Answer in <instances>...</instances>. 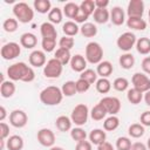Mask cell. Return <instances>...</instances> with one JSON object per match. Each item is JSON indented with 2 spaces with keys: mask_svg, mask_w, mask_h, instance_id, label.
Listing matches in <instances>:
<instances>
[{
  "mask_svg": "<svg viewBox=\"0 0 150 150\" xmlns=\"http://www.w3.org/2000/svg\"><path fill=\"white\" fill-rule=\"evenodd\" d=\"M7 76L11 81H22L32 82L35 79V73L32 67L27 66L25 62H15L7 68Z\"/></svg>",
  "mask_w": 150,
  "mask_h": 150,
  "instance_id": "obj_1",
  "label": "cell"
},
{
  "mask_svg": "<svg viewBox=\"0 0 150 150\" xmlns=\"http://www.w3.org/2000/svg\"><path fill=\"white\" fill-rule=\"evenodd\" d=\"M62 98H63L62 90L56 86H48L45 89H42L40 93V101L45 105H49V107L57 105L62 102Z\"/></svg>",
  "mask_w": 150,
  "mask_h": 150,
  "instance_id": "obj_2",
  "label": "cell"
},
{
  "mask_svg": "<svg viewBox=\"0 0 150 150\" xmlns=\"http://www.w3.org/2000/svg\"><path fill=\"white\" fill-rule=\"evenodd\" d=\"M13 14L15 19L21 23H28L34 19V9L27 2H16L13 6Z\"/></svg>",
  "mask_w": 150,
  "mask_h": 150,
  "instance_id": "obj_3",
  "label": "cell"
},
{
  "mask_svg": "<svg viewBox=\"0 0 150 150\" xmlns=\"http://www.w3.org/2000/svg\"><path fill=\"white\" fill-rule=\"evenodd\" d=\"M86 60L91 64H98L103 59V48L96 41H90L86 46Z\"/></svg>",
  "mask_w": 150,
  "mask_h": 150,
  "instance_id": "obj_4",
  "label": "cell"
},
{
  "mask_svg": "<svg viewBox=\"0 0 150 150\" xmlns=\"http://www.w3.org/2000/svg\"><path fill=\"white\" fill-rule=\"evenodd\" d=\"M89 109L87 107V104L84 103H79L74 107V109L71 110L70 114V120L71 122L77 125V127H82L87 123L88 117H89Z\"/></svg>",
  "mask_w": 150,
  "mask_h": 150,
  "instance_id": "obj_5",
  "label": "cell"
},
{
  "mask_svg": "<svg viewBox=\"0 0 150 150\" xmlns=\"http://www.w3.org/2000/svg\"><path fill=\"white\" fill-rule=\"evenodd\" d=\"M136 41H137V38L132 32H124L117 38L116 45L121 50L129 53L136 46Z\"/></svg>",
  "mask_w": 150,
  "mask_h": 150,
  "instance_id": "obj_6",
  "label": "cell"
},
{
  "mask_svg": "<svg viewBox=\"0 0 150 150\" xmlns=\"http://www.w3.org/2000/svg\"><path fill=\"white\" fill-rule=\"evenodd\" d=\"M62 69H63V66L55 57H53L48 60L46 66L43 67V75L47 79H57L61 76Z\"/></svg>",
  "mask_w": 150,
  "mask_h": 150,
  "instance_id": "obj_7",
  "label": "cell"
},
{
  "mask_svg": "<svg viewBox=\"0 0 150 150\" xmlns=\"http://www.w3.org/2000/svg\"><path fill=\"white\" fill-rule=\"evenodd\" d=\"M21 53V45L16 42H7L1 47L0 55L4 60H14L16 59Z\"/></svg>",
  "mask_w": 150,
  "mask_h": 150,
  "instance_id": "obj_8",
  "label": "cell"
},
{
  "mask_svg": "<svg viewBox=\"0 0 150 150\" xmlns=\"http://www.w3.org/2000/svg\"><path fill=\"white\" fill-rule=\"evenodd\" d=\"M134 88L142 91L143 94L150 90V77L144 73H135L131 77Z\"/></svg>",
  "mask_w": 150,
  "mask_h": 150,
  "instance_id": "obj_9",
  "label": "cell"
},
{
  "mask_svg": "<svg viewBox=\"0 0 150 150\" xmlns=\"http://www.w3.org/2000/svg\"><path fill=\"white\" fill-rule=\"evenodd\" d=\"M100 103L105 108L109 115H117L121 110V101L115 96H104L100 100Z\"/></svg>",
  "mask_w": 150,
  "mask_h": 150,
  "instance_id": "obj_10",
  "label": "cell"
},
{
  "mask_svg": "<svg viewBox=\"0 0 150 150\" xmlns=\"http://www.w3.org/2000/svg\"><path fill=\"white\" fill-rule=\"evenodd\" d=\"M9 123L14 128H23L28 123V116L27 114L21 109H14L9 114Z\"/></svg>",
  "mask_w": 150,
  "mask_h": 150,
  "instance_id": "obj_11",
  "label": "cell"
},
{
  "mask_svg": "<svg viewBox=\"0 0 150 150\" xmlns=\"http://www.w3.org/2000/svg\"><path fill=\"white\" fill-rule=\"evenodd\" d=\"M36 138H38V142L42 146H46V148L54 146V143H55V134L50 129H47V128L40 129L38 131V134H36Z\"/></svg>",
  "mask_w": 150,
  "mask_h": 150,
  "instance_id": "obj_12",
  "label": "cell"
},
{
  "mask_svg": "<svg viewBox=\"0 0 150 150\" xmlns=\"http://www.w3.org/2000/svg\"><path fill=\"white\" fill-rule=\"evenodd\" d=\"M144 14V2L142 0H130L127 7L128 18H142Z\"/></svg>",
  "mask_w": 150,
  "mask_h": 150,
  "instance_id": "obj_13",
  "label": "cell"
},
{
  "mask_svg": "<svg viewBox=\"0 0 150 150\" xmlns=\"http://www.w3.org/2000/svg\"><path fill=\"white\" fill-rule=\"evenodd\" d=\"M28 61H29V64H30L32 67H35V68L45 67V66H46V63H47L46 53H45L43 50L35 49V50H33V52L29 54Z\"/></svg>",
  "mask_w": 150,
  "mask_h": 150,
  "instance_id": "obj_14",
  "label": "cell"
},
{
  "mask_svg": "<svg viewBox=\"0 0 150 150\" xmlns=\"http://www.w3.org/2000/svg\"><path fill=\"white\" fill-rule=\"evenodd\" d=\"M110 21L115 26H122L125 22V12L122 7L115 6L110 11Z\"/></svg>",
  "mask_w": 150,
  "mask_h": 150,
  "instance_id": "obj_15",
  "label": "cell"
},
{
  "mask_svg": "<svg viewBox=\"0 0 150 150\" xmlns=\"http://www.w3.org/2000/svg\"><path fill=\"white\" fill-rule=\"evenodd\" d=\"M70 68L71 70L76 71V73H82L83 70L87 69V60L83 55L81 54H75L71 56L70 60Z\"/></svg>",
  "mask_w": 150,
  "mask_h": 150,
  "instance_id": "obj_16",
  "label": "cell"
},
{
  "mask_svg": "<svg viewBox=\"0 0 150 150\" xmlns=\"http://www.w3.org/2000/svg\"><path fill=\"white\" fill-rule=\"evenodd\" d=\"M40 33H41L42 39H54V40H56V38H57V30L55 28V25L50 23L49 21L43 22L40 26Z\"/></svg>",
  "mask_w": 150,
  "mask_h": 150,
  "instance_id": "obj_17",
  "label": "cell"
},
{
  "mask_svg": "<svg viewBox=\"0 0 150 150\" xmlns=\"http://www.w3.org/2000/svg\"><path fill=\"white\" fill-rule=\"evenodd\" d=\"M20 45L26 49H33L38 45V38L33 33H29V32L23 33L20 36Z\"/></svg>",
  "mask_w": 150,
  "mask_h": 150,
  "instance_id": "obj_18",
  "label": "cell"
},
{
  "mask_svg": "<svg viewBox=\"0 0 150 150\" xmlns=\"http://www.w3.org/2000/svg\"><path fill=\"white\" fill-rule=\"evenodd\" d=\"M88 137H89V142L91 144L100 145V144H102V143L105 142L107 134H105V130H103V129H93L89 132Z\"/></svg>",
  "mask_w": 150,
  "mask_h": 150,
  "instance_id": "obj_19",
  "label": "cell"
},
{
  "mask_svg": "<svg viewBox=\"0 0 150 150\" xmlns=\"http://www.w3.org/2000/svg\"><path fill=\"white\" fill-rule=\"evenodd\" d=\"M15 90H16V87H15L14 82L11 80H6V81L1 82V84H0V95L4 98L12 97L15 94Z\"/></svg>",
  "mask_w": 150,
  "mask_h": 150,
  "instance_id": "obj_20",
  "label": "cell"
},
{
  "mask_svg": "<svg viewBox=\"0 0 150 150\" xmlns=\"http://www.w3.org/2000/svg\"><path fill=\"white\" fill-rule=\"evenodd\" d=\"M112 71H114V67L110 61H102L96 67L97 75L101 77H104V79H108L112 74Z\"/></svg>",
  "mask_w": 150,
  "mask_h": 150,
  "instance_id": "obj_21",
  "label": "cell"
},
{
  "mask_svg": "<svg viewBox=\"0 0 150 150\" xmlns=\"http://www.w3.org/2000/svg\"><path fill=\"white\" fill-rule=\"evenodd\" d=\"M6 145L8 150H22L25 145L23 138L20 135H12L6 141Z\"/></svg>",
  "mask_w": 150,
  "mask_h": 150,
  "instance_id": "obj_22",
  "label": "cell"
},
{
  "mask_svg": "<svg viewBox=\"0 0 150 150\" xmlns=\"http://www.w3.org/2000/svg\"><path fill=\"white\" fill-rule=\"evenodd\" d=\"M93 16L94 21L100 25H104L108 21H110V12L107 8H96Z\"/></svg>",
  "mask_w": 150,
  "mask_h": 150,
  "instance_id": "obj_23",
  "label": "cell"
},
{
  "mask_svg": "<svg viewBox=\"0 0 150 150\" xmlns=\"http://www.w3.org/2000/svg\"><path fill=\"white\" fill-rule=\"evenodd\" d=\"M54 57H55L62 66H66L67 63H70L71 54H70V50L64 49V48H60V47H59V48L55 50Z\"/></svg>",
  "mask_w": 150,
  "mask_h": 150,
  "instance_id": "obj_24",
  "label": "cell"
},
{
  "mask_svg": "<svg viewBox=\"0 0 150 150\" xmlns=\"http://www.w3.org/2000/svg\"><path fill=\"white\" fill-rule=\"evenodd\" d=\"M71 124H73V122H71L70 117H68V116H66V115L59 116V117L56 118V121H55L56 128H57L60 131H62V132H66V131L71 130Z\"/></svg>",
  "mask_w": 150,
  "mask_h": 150,
  "instance_id": "obj_25",
  "label": "cell"
},
{
  "mask_svg": "<svg viewBox=\"0 0 150 150\" xmlns=\"http://www.w3.org/2000/svg\"><path fill=\"white\" fill-rule=\"evenodd\" d=\"M128 28L135 30H144L146 28V21L143 18H128L127 19Z\"/></svg>",
  "mask_w": 150,
  "mask_h": 150,
  "instance_id": "obj_26",
  "label": "cell"
},
{
  "mask_svg": "<svg viewBox=\"0 0 150 150\" xmlns=\"http://www.w3.org/2000/svg\"><path fill=\"white\" fill-rule=\"evenodd\" d=\"M136 50L142 55H148L150 53V39L149 38H139L136 41Z\"/></svg>",
  "mask_w": 150,
  "mask_h": 150,
  "instance_id": "obj_27",
  "label": "cell"
},
{
  "mask_svg": "<svg viewBox=\"0 0 150 150\" xmlns=\"http://www.w3.org/2000/svg\"><path fill=\"white\" fill-rule=\"evenodd\" d=\"M62 32L66 36L73 38L80 32V27L77 26V23L75 21H66L62 26Z\"/></svg>",
  "mask_w": 150,
  "mask_h": 150,
  "instance_id": "obj_28",
  "label": "cell"
},
{
  "mask_svg": "<svg viewBox=\"0 0 150 150\" xmlns=\"http://www.w3.org/2000/svg\"><path fill=\"white\" fill-rule=\"evenodd\" d=\"M118 63L123 69H131L135 64V56L131 53H124L120 56Z\"/></svg>",
  "mask_w": 150,
  "mask_h": 150,
  "instance_id": "obj_29",
  "label": "cell"
},
{
  "mask_svg": "<svg viewBox=\"0 0 150 150\" xmlns=\"http://www.w3.org/2000/svg\"><path fill=\"white\" fill-rule=\"evenodd\" d=\"M107 114H108V112H107L105 108L98 102L96 105L93 107V109H91V111H90V117H91L94 121H102L103 118H105Z\"/></svg>",
  "mask_w": 150,
  "mask_h": 150,
  "instance_id": "obj_30",
  "label": "cell"
},
{
  "mask_svg": "<svg viewBox=\"0 0 150 150\" xmlns=\"http://www.w3.org/2000/svg\"><path fill=\"white\" fill-rule=\"evenodd\" d=\"M34 9L40 14H47L52 9V4L49 0H34Z\"/></svg>",
  "mask_w": 150,
  "mask_h": 150,
  "instance_id": "obj_31",
  "label": "cell"
},
{
  "mask_svg": "<svg viewBox=\"0 0 150 150\" xmlns=\"http://www.w3.org/2000/svg\"><path fill=\"white\" fill-rule=\"evenodd\" d=\"M80 33L84 38H94L97 34V27L93 22H86L80 27Z\"/></svg>",
  "mask_w": 150,
  "mask_h": 150,
  "instance_id": "obj_32",
  "label": "cell"
},
{
  "mask_svg": "<svg viewBox=\"0 0 150 150\" xmlns=\"http://www.w3.org/2000/svg\"><path fill=\"white\" fill-rule=\"evenodd\" d=\"M62 9H63V14L67 18L74 20V18L80 12V5H77L75 2H67V4H64V6H63Z\"/></svg>",
  "mask_w": 150,
  "mask_h": 150,
  "instance_id": "obj_33",
  "label": "cell"
},
{
  "mask_svg": "<svg viewBox=\"0 0 150 150\" xmlns=\"http://www.w3.org/2000/svg\"><path fill=\"white\" fill-rule=\"evenodd\" d=\"M127 98H128V101L131 104H135L136 105V104L141 103V101L143 100V93L132 87V88H130V89L127 90Z\"/></svg>",
  "mask_w": 150,
  "mask_h": 150,
  "instance_id": "obj_34",
  "label": "cell"
},
{
  "mask_svg": "<svg viewBox=\"0 0 150 150\" xmlns=\"http://www.w3.org/2000/svg\"><path fill=\"white\" fill-rule=\"evenodd\" d=\"M120 127V118L116 115H110L103 121V129L105 131H114Z\"/></svg>",
  "mask_w": 150,
  "mask_h": 150,
  "instance_id": "obj_35",
  "label": "cell"
},
{
  "mask_svg": "<svg viewBox=\"0 0 150 150\" xmlns=\"http://www.w3.org/2000/svg\"><path fill=\"white\" fill-rule=\"evenodd\" d=\"M62 18H63V11L59 7H54L50 9V12L48 13V20L50 23L53 25H59L61 23L62 21Z\"/></svg>",
  "mask_w": 150,
  "mask_h": 150,
  "instance_id": "obj_36",
  "label": "cell"
},
{
  "mask_svg": "<svg viewBox=\"0 0 150 150\" xmlns=\"http://www.w3.org/2000/svg\"><path fill=\"white\" fill-rule=\"evenodd\" d=\"M144 132H145L144 125H142L141 123H132L128 128V134L132 138H139L144 135Z\"/></svg>",
  "mask_w": 150,
  "mask_h": 150,
  "instance_id": "obj_37",
  "label": "cell"
},
{
  "mask_svg": "<svg viewBox=\"0 0 150 150\" xmlns=\"http://www.w3.org/2000/svg\"><path fill=\"white\" fill-rule=\"evenodd\" d=\"M95 87H96V90L100 93V94H108L111 89V82L108 80V79H104V77H100L96 83H95Z\"/></svg>",
  "mask_w": 150,
  "mask_h": 150,
  "instance_id": "obj_38",
  "label": "cell"
},
{
  "mask_svg": "<svg viewBox=\"0 0 150 150\" xmlns=\"http://www.w3.org/2000/svg\"><path fill=\"white\" fill-rule=\"evenodd\" d=\"M61 90H62V94L63 96L66 97H71L74 96L77 90H76V82L75 81H66L62 87H61Z\"/></svg>",
  "mask_w": 150,
  "mask_h": 150,
  "instance_id": "obj_39",
  "label": "cell"
},
{
  "mask_svg": "<svg viewBox=\"0 0 150 150\" xmlns=\"http://www.w3.org/2000/svg\"><path fill=\"white\" fill-rule=\"evenodd\" d=\"M80 9L88 16L93 15L95 9H96V6H95V1L93 0H83L81 4H80Z\"/></svg>",
  "mask_w": 150,
  "mask_h": 150,
  "instance_id": "obj_40",
  "label": "cell"
},
{
  "mask_svg": "<svg viewBox=\"0 0 150 150\" xmlns=\"http://www.w3.org/2000/svg\"><path fill=\"white\" fill-rule=\"evenodd\" d=\"M97 76H98V75H97L96 70L90 69V68H87L86 70H83V71L80 74V79H83V80L88 81L90 84L96 83V81L98 80V79H97Z\"/></svg>",
  "mask_w": 150,
  "mask_h": 150,
  "instance_id": "obj_41",
  "label": "cell"
},
{
  "mask_svg": "<svg viewBox=\"0 0 150 150\" xmlns=\"http://www.w3.org/2000/svg\"><path fill=\"white\" fill-rule=\"evenodd\" d=\"M18 26H19V21L15 18H7L2 22V28L7 33H14L18 29Z\"/></svg>",
  "mask_w": 150,
  "mask_h": 150,
  "instance_id": "obj_42",
  "label": "cell"
},
{
  "mask_svg": "<svg viewBox=\"0 0 150 150\" xmlns=\"http://www.w3.org/2000/svg\"><path fill=\"white\" fill-rule=\"evenodd\" d=\"M70 137L77 143V142H82L86 141L87 138V132L81 128V127H76V128H71L70 130Z\"/></svg>",
  "mask_w": 150,
  "mask_h": 150,
  "instance_id": "obj_43",
  "label": "cell"
},
{
  "mask_svg": "<svg viewBox=\"0 0 150 150\" xmlns=\"http://www.w3.org/2000/svg\"><path fill=\"white\" fill-rule=\"evenodd\" d=\"M131 139L127 136H121L116 139V149L117 150H131Z\"/></svg>",
  "mask_w": 150,
  "mask_h": 150,
  "instance_id": "obj_44",
  "label": "cell"
},
{
  "mask_svg": "<svg viewBox=\"0 0 150 150\" xmlns=\"http://www.w3.org/2000/svg\"><path fill=\"white\" fill-rule=\"evenodd\" d=\"M112 87L117 91H125L129 88V81L125 77H117L114 80Z\"/></svg>",
  "mask_w": 150,
  "mask_h": 150,
  "instance_id": "obj_45",
  "label": "cell"
},
{
  "mask_svg": "<svg viewBox=\"0 0 150 150\" xmlns=\"http://www.w3.org/2000/svg\"><path fill=\"white\" fill-rule=\"evenodd\" d=\"M41 47H42V50L45 53H50L56 47V40H54V39H42Z\"/></svg>",
  "mask_w": 150,
  "mask_h": 150,
  "instance_id": "obj_46",
  "label": "cell"
},
{
  "mask_svg": "<svg viewBox=\"0 0 150 150\" xmlns=\"http://www.w3.org/2000/svg\"><path fill=\"white\" fill-rule=\"evenodd\" d=\"M75 45V40L74 38H70V36H62L60 40H59V47L60 48H64V49H68L70 50Z\"/></svg>",
  "mask_w": 150,
  "mask_h": 150,
  "instance_id": "obj_47",
  "label": "cell"
},
{
  "mask_svg": "<svg viewBox=\"0 0 150 150\" xmlns=\"http://www.w3.org/2000/svg\"><path fill=\"white\" fill-rule=\"evenodd\" d=\"M90 86L91 84L88 81L83 80V79H79L76 81V90H77V93H86V91H88Z\"/></svg>",
  "mask_w": 150,
  "mask_h": 150,
  "instance_id": "obj_48",
  "label": "cell"
},
{
  "mask_svg": "<svg viewBox=\"0 0 150 150\" xmlns=\"http://www.w3.org/2000/svg\"><path fill=\"white\" fill-rule=\"evenodd\" d=\"M9 137V125L5 122L0 123V139H6Z\"/></svg>",
  "mask_w": 150,
  "mask_h": 150,
  "instance_id": "obj_49",
  "label": "cell"
},
{
  "mask_svg": "<svg viewBox=\"0 0 150 150\" xmlns=\"http://www.w3.org/2000/svg\"><path fill=\"white\" fill-rule=\"evenodd\" d=\"M75 150H93V144L87 139L82 142H77L75 145Z\"/></svg>",
  "mask_w": 150,
  "mask_h": 150,
  "instance_id": "obj_50",
  "label": "cell"
},
{
  "mask_svg": "<svg viewBox=\"0 0 150 150\" xmlns=\"http://www.w3.org/2000/svg\"><path fill=\"white\" fill-rule=\"evenodd\" d=\"M141 124L144 127H150V110H146L144 112H142L141 117H139Z\"/></svg>",
  "mask_w": 150,
  "mask_h": 150,
  "instance_id": "obj_51",
  "label": "cell"
},
{
  "mask_svg": "<svg viewBox=\"0 0 150 150\" xmlns=\"http://www.w3.org/2000/svg\"><path fill=\"white\" fill-rule=\"evenodd\" d=\"M141 67H142V70L144 71V74L150 75V56H145L142 60Z\"/></svg>",
  "mask_w": 150,
  "mask_h": 150,
  "instance_id": "obj_52",
  "label": "cell"
},
{
  "mask_svg": "<svg viewBox=\"0 0 150 150\" xmlns=\"http://www.w3.org/2000/svg\"><path fill=\"white\" fill-rule=\"evenodd\" d=\"M88 18H89V16L86 15V14L80 9V12L77 13V15L74 18V21H75L76 23H82V25H83V23H86V21H87Z\"/></svg>",
  "mask_w": 150,
  "mask_h": 150,
  "instance_id": "obj_53",
  "label": "cell"
},
{
  "mask_svg": "<svg viewBox=\"0 0 150 150\" xmlns=\"http://www.w3.org/2000/svg\"><path fill=\"white\" fill-rule=\"evenodd\" d=\"M131 150H148L146 145L142 142H135L131 145Z\"/></svg>",
  "mask_w": 150,
  "mask_h": 150,
  "instance_id": "obj_54",
  "label": "cell"
},
{
  "mask_svg": "<svg viewBox=\"0 0 150 150\" xmlns=\"http://www.w3.org/2000/svg\"><path fill=\"white\" fill-rule=\"evenodd\" d=\"M95 6L96 8H107L109 6L108 0H95Z\"/></svg>",
  "mask_w": 150,
  "mask_h": 150,
  "instance_id": "obj_55",
  "label": "cell"
},
{
  "mask_svg": "<svg viewBox=\"0 0 150 150\" xmlns=\"http://www.w3.org/2000/svg\"><path fill=\"white\" fill-rule=\"evenodd\" d=\"M97 150H115L114 149V146L109 143V142H104V143H102V144H100V145H97Z\"/></svg>",
  "mask_w": 150,
  "mask_h": 150,
  "instance_id": "obj_56",
  "label": "cell"
},
{
  "mask_svg": "<svg viewBox=\"0 0 150 150\" xmlns=\"http://www.w3.org/2000/svg\"><path fill=\"white\" fill-rule=\"evenodd\" d=\"M6 117H7V110L4 105H1L0 107V122H4Z\"/></svg>",
  "mask_w": 150,
  "mask_h": 150,
  "instance_id": "obj_57",
  "label": "cell"
},
{
  "mask_svg": "<svg viewBox=\"0 0 150 150\" xmlns=\"http://www.w3.org/2000/svg\"><path fill=\"white\" fill-rule=\"evenodd\" d=\"M143 98H144V102H145V104H146L148 107H150V90H148L146 93H144V96H143Z\"/></svg>",
  "mask_w": 150,
  "mask_h": 150,
  "instance_id": "obj_58",
  "label": "cell"
},
{
  "mask_svg": "<svg viewBox=\"0 0 150 150\" xmlns=\"http://www.w3.org/2000/svg\"><path fill=\"white\" fill-rule=\"evenodd\" d=\"M49 150H64V149L61 148V146H52Z\"/></svg>",
  "mask_w": 150,
  "mask_h": 150,
  "instance_id": "obj_59",
  "label": "cell"
},
{
  "mask_svg": "<svg viewBox=\"0 0 150 150\" xmlns=\"http://www.w3.org/2000/svg\"><path fill=\"white\" fill-rule=\"evenodd\" d=\"M146 148H148V150H150V137L146 141Z\"/></svg>",
  "mask_w": 150,
  "mask_h": 150,
  "instance_id": "obj_60",
  "label": "cell"
},
{
  "mask_svg": "<svg viewBox=\"0 0 150 150\" xmlns=\"http://www.w3.org/2000/svg\"><path fill=\"white\" fill-rule=\"evenodd\" d=\"M148 15H149V22H150V9H149V14Z\"/></svg>",
  "mask_w": 150,
  "mask_h": 150,
  "instance_id": "obj_61",
  "label": "cell"
}]
</instances>
